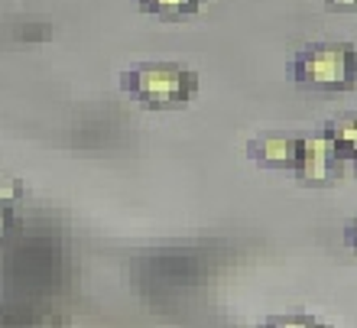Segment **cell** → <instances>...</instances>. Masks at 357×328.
<instances>
[{
    "label": "cell",
    "mask_w": 357,
    "mask_h": 328,
    "mask_svg": "<svg viewBox=\"0 0 357 328\" xmlns=\"http://www.w3.org/2000/svg\"><path fill=\"white\" fill-rule=\"evenodd\" d=\"M117 88L146 111H182L195 101L198 72L182 62H137L117 75Z\"/></svg>",
    "instance_id": "6da1fadb"
},
{
    "label": "cell",
    "mask_w": 357,
    "mask_h": 328,
    "mask_svg": "<svg viewBox=\"0 0 357 328\" xmlns=\"http://www.w3.org/2000/svg\"><path fill=\"white\" fill-rule=\"evenodd\" d=\"M286 78L312 91H354L357 46L354 43H305L286 59Z\"/></svg>",
    "instance_id": "7a4b0ae2"
},
{
    "label": "cell",
    "mask_w": 357,
    "mask_h": 328,
    "mask_svg": "<svg viewBox=\"0 0 357 328\" xmlns=\"http://www.w3.org/2000/svg\"><path fill=\"white\" fill-rule=\"evenodd\" d=\"M302 150H305V133L266 131L247 140V160L260 169H276V172H299Z\"/></svg>",
    "instance_id": "3957f363"
},
{
    "label": "cell",
    "mask_w": 357,
    "mask_h": 328,
    "mask_svg": "<svg viewBox=\"0 0 357 328\" xmlns=\"http://www.w3.org/2000/svg\"><path fill=\"white\" fill-rule=\"evenodd\" d=\"M344 160L335 150V143L328 140L325 131L305 133V150H302V166H299V182L302 186H331L341 176Z\"/></svg>",
    "instance_id": "277c9868"
},
{
    "label": "cell",
    "mask_w": 357,
    "mask_h": 328,
    "mask_svg": "<svg viewBox=\"0 0 357 328\" xmlns=\"http://www.w3.org/2000/svg\"><path fill=\"white\" fill-rule=\"evenodd\" d=\"M205 0H133V7L140 13H150V17H162V20H185L195 17L202 10Z\"/></svg>",
    "instance_id": "5b68a950"
},
{
    "label": "cell",
    "mask_w": 357,
    "mask_h": 328,
    "mask_svg": "<svg viewBox=\"0 0 357 328\" xmlns=\"http://www.w3.org/2000/svg\"><path fill=\"white\" fill-rule=\"evenodd\" d=\"M266 325H321V319H315V315H270L266 319Z\"/></svg>",
    "instance_id": "8992f818"
},
{
    "label": "cell",
    "mask_w": 357,
    "mask_h": 328,
    "mask_svg": "<svg viewBox=\"0 0 357 328\" xmlns=\"http://www.w3.org/2000/svg\"><path fill=\"white\" fill-rule=\"evenodd\" d=\"M20 195H23V186H20V179H0V202L13 205Z\"/></svg>",
    "instance_id": "52a82bcc"
},
{
    "label": "cell",
    "mask_w": 357,
    "mask_h": 328,
    "mask_svg": "<svg viewBox=\"0 0 357 328\" xmlns=\"http://www.w3.org/2000/svg\"><path fill=\"white\" fill-rule=\"evenodd\" d=\"M328 13H357V0H321Z\"/></svg>",
    "instance_id": "ba28073f"
},
{
    "label": "cell",
    "mask_w": 357,
    "mask_h": 328,
    "mask_svg": "<svg viewBox=\"0 0 357 328\" xmlns=\"http://www.w3.org/2000/svg\"><path fill=\"white\" fill-rule=\"evenodd\" d=\"M10 228H13V205L0 202V241L10 234Z\"/></svg>",
    "instance_id": "9c48e42d"
},
{
    "label": "cell",
    "mask_w": 357,
    "mask_h": 328,
    "mask_svg": "<svg viewBox=\"0 0 357 328\" xmlns=\"http://www.w3.org/2000/svg\"><path fill=\"white\" fill-rule=\"evenodd\" d=\"M344 244H348L351 251H357V218H351L348 225H344Z\"/></svg>",
    "instance_id": "30bf717a"
},
{
    "label": "cell",
    "mask_w": 357,
    "mask_h": 328,
    "mask_svg": "<svg viewBox=\"0 0 357 328\" xmlns=\"http://www.w3.org/2000/svg\"><path fill=\"white\" fill-rule=\"evenodd\" d=\"M348 166L354 169V176H357V150H354V153H351V156H348Z\"/></svg>",
    "instance_id": "8fae6325"
}]
</instances>
